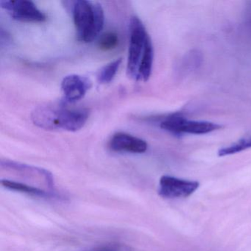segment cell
<instances>
[{
  "instance_id": "obj_1",
  "label": "cell",
  "mask_w": 251,
  "mask_h": 251,
  "mask_svg": "<svg viewBox=\"0 0 251 251\" xmlns=\"http://www.w3.org/2000/svg\"><path fill=\"white\" fill-rule=\"evenodd\" d=\"M153 58L152 41L145 25L138 17H132L127 64L129 77L136 81H148L152 73Z\"/></svg>"
},
{
  "instance_id": "obj_2",
  "label": "cell",
  "mask_w": 251,
  "mask_h": 251,
  "mask_svg": "<svg viewBox=\"0 0 251 251\" xmlns=\"http://www.w3.org/2000/svg\"><path fill=\"white\" fill-rule=\"evenodd\" d=\"M89 117L86 108L70 109L64 105H47L36 108L31 120L35 126L45 130L75 132L86 125Z\"/></svg>"
},
{
  "instance_id": "obj_3",
  "label": "cell",
  "mask_w": 251,
  "mask_h": 251,
  "mask_svg": "<svg viewBox=\"0 0 251 251\" xmlns=\"http://www.w3.org/2000/svg\"><path fill=\"white\" fill-rule=\"evenodd\" d=\"M77 39L85 43L95 40L103 28L105 16L100 4L87 0L69 2Z\"/></svg>"
},
{
  "instance_id": "obj_4",
  "label": "cell",
  "mask_w": 251,
  "mask_h": 251,
  "mask_svg": "<svg viewBox=\"0 0 251 251\" xmlns=\"http://www.w3.org/2000/svg\"><path fill=\"white\" fill-rule=\"evenodd\" d=\"M161 127L173 134L203 135L219 130L222 126L211 122L189 120L180 116L173 115L165 119L161 123Z\"/></svg>"
},
{
  "instance_id": "obj_5",
  "label": "cell",
  "mask_w": 251,
  "mask_h": 251,
  "mask_svg": "<svg viewBox=\"0 0 251 251\" xmlns=\"http://www.w3.org/2000/svg\"><path fill=\"white\" fill-rule=\"evenodd\" d=\"M0 6L8 11L14 20L23 23H43L47 17L35 5L27 0H11L1 1Z\"/></svg>"
},
{
  "instance_id": "obj_6",
  "label": "cell",
  "mask_w": 251,
  "mask_h": 251,
  "mask_svg": "<svg viewBox=\"0 0 251 251\" xmlns=\"http://www.w3.org/2000/svg\"><path fill=\"white\" fill-rule=\"evenodd\" d=\"M200 183L170 176H164L159 182L158 195L164 198H188L199 188Z\"/></svg>"
},
{
  "instance_id": "obj_7",
  "label": "cell",
  "mask_w": 251,
  "mask_h": 251,
  "mask_svg": "<svg viewBox=\"0 0 251 251\" xmlns=\"http://www.w3.org/2000/svg\"><path fill=\"white\" fill-rule=\"evenodd\" d=\"M92 87L89 79L77 75L66 76L61 82V91L66 102H77L84 98Z\"/></svg>"
},
{
  "instance_id": "obj_8",
  "label": "cell",
  "mask_w": 251,
  "mask_h": 251,
  "mask_svg": "<svg viewBox=\"0 0 251 251\" xmlns=\"http://www.w3.org/2000/svg\"><path fill=\"white\" fill-rule=\"evenodd\" d=\"M148 144L143 139L128 133H115L109 142V148L114 152L143 153L148 150Z\"/></svg>"
},
{
  "instance_id": "obj_9",
  "label": "cell",
  "mask_w": 251,
  "mask_h": 251,
  "mask_svg": "<svg viewBox=\"0 0 251 251\" xmlns=\"http://www.w3.org/2000/svg\"><path fill=\"white\" fill-rule=\"evenodd\" d=\"M1 184L3 187L10 189V190L23 192V193L27 194L31 196L39 197V198L52 197V194L50 193V192L42 190V189L35 187V186H29L25 183H20V182L2 179L1 180Z\"/></svg>"
},
{
  "instance_id": "obj_10",
  "label": "cell",
  "mask_w": 251,
  "mask_h": 251,
  "mask_svg": "<svg viewBox=\"0 0 251 251\" xmlns=\"http://www.w3.org/2000/svg\"><path fill=\"white\" fill-rule=\"evenodd\" d=\"M250 148H251V136H248L242 138L229 146L220 148L217 154L220 157L227 156L242 152Z\"/></svg>"
},
{
  "instance_id": "obj_11",
  "label": "cell",
  "mask_w": 251,
  "mask_h": 251,
  "mask_svg": "<svg viewBox=\"0 0 251 251\" xmlns=\"http://www.w3.org/2000/svg\"><path fill=\"white\" fill-rule=\"evenodd\" d=\"M122 61H123L122 58H118L102 67L98 73V82L101 84L111 83L117 75L119 68L121 65Z\"/></svg>"
},
{
  "instance_id": "obj_12",
  "label": "cell",
  "mask_w": 251,
  "mask_h": 251,
  "mask_svg": "<svg viewBox=\"0 0 251 251\" xmlns=\"http://www.w3.org/2000/svg\"><path fill=\"white\" fill-rule=\"evenodd\" d=\"M119 45V36L114 32H108L101 36L98 42L100 49L103 51H109L117 48Z\"/></svg>"
},
{
  "instance_id": "obj_13",
  "label": "cell",
  "mask_w": 251,
  "mask_h": 251,
  "mask_svg": "<svg viewBox=\"0 0 251 251\" xmlns=\"http://www.w3.org/2000/svg\"><path fill=\"white\" fill-rule=\"evenodd\" d=\"M117 251V249L115 247L107 245V246H102L95 248L94 251Z\"/></svg>"
}]
</instances>
